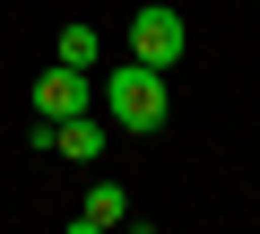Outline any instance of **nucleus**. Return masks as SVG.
Segmentation results:
<instances>
[{
    "instance_id": "obj_2",
    "label": "nucleus",
    "mask_w": 260,
    "mask_h": 234,
    "mask_svg": "<svg viewBox=\"0 0 260 234\" xmlns=\"http://www.w3.org/2000/svg\"><path fill=\"white\" fill-rule=\"evenodd\" d=\"M182 52H191V26H182V9H165V0L130 9V61H148V70H174Z\"/></svg>"
},
{
    "instance_id": "obj_3",
    "label": "nucleus",
    "mask_w": 260,
    "mask_h": 234,
    "mask_svg": "<svg viewBox=\"0 0 260 234\" xmlns=\"http://www.w3.org/2000/svg\"><path fill=\"white\" fill-rule=\"evenodd\" d=\"M35 113H44V122H70V113H87V70H44L35 78Z\"/></svg>"
},
{
    "instance_id": "obj_6",
    "label": "nucleus",
    "mask_w": 260,
    "mask_h": 234,
    "mask_svg": "<svg viewBox=\"0 0 260 234\" xmlns=\"http://www.w3.org/2000/svg\"><path fill=\"white\" fill-rule=\"evenodd\" d=\"M61 61H70V70H95V61H104V35H95L87 18H78V26H61Z\"/></svg>"
},
{
    "instance_id": "obj_5",
    "label": "nucleus",
    "mask_w": 260,
    "mask_h": 234,
    "mask_svg": "<svg viewBox=\"0 0 260 234\" xmlns=\"http://www.w3.org/2000/svg\"><path fill=\"white\" fill-rule=\"evenodd\" d=\"M113 225H130V191H121V182H95L87 208L70 217V234H113Z\"/></svg>"
},
{
    "instance_id": "obj_4",
    "label": "nucleus",
    "mask_w": 260,
    "mask_h": 234,
    "mask_svg": "<svg viewBox=\"0 0 260 234\" xmlns=\"http://www.w3.org/2000/svg\"><path fill=\"white\" fill-rule=\"evenodd\" d=\"M113 148V122H95V113H70V122H52V156H78V165H95Z\"/></svg>"
},
{
    "instance_id": "obj_1",
    "label": "nucleus",
    "mask_w": 260,
    "mask_h": 234,
    "mask_svg": "<svg viewBox=\"0 0 260 234\" xmlns=\"http://www.w3.org/2000/svg\"><path fill=\"white\" fill-rule=\"evenodd\" d=\"M165 113H174V87H165V70H148V61L104 70V122H113L121 139H156V130H165Z\"/></svg>"
}]
</instances>
